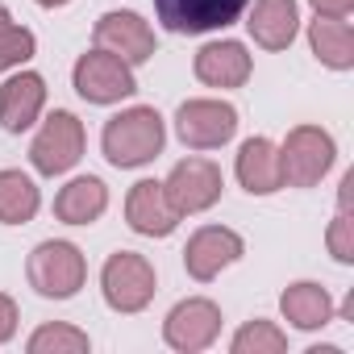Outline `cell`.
<instances>
[{"mask_svg":"<svg viewBox=\"0 0 354 354\" xmlns=\"http://www.w3.org/2000/svg\"><path fill=\"white\" fill-rule=\"evenodd\" d=\"M162 142H167V125L162 117L150 109V104H133L117 117L104 121V133H100V146H104V158L121 171L129 167H146L150 158L162 154Z\"/></svg>","mask_w":354,"mask_h":354,"instance_id":"1","label":"cell"},{"mask_svg":"<svg viewBox=\"0 0 354 354\" xmlns=\"http://www.w3.org/2000/svg\"><path fill=\"white\" fill-rule=\"evenodd\" d=\"M26 275H30V288L46 300H71L84 279H88V263L80 254V246L71 242H38L30 263H26Z\"/></svg>","mask_w":354,"mask_h":354,"instance_id":"2","label":"cell"},{"mask_svg":"<svg viewBox=\"0 0 354 354\" xmlns=\"http://www.w3.org/2000/svg\"><path fill=\"white\" fill-rule=\"evenodd\" d=\"M337 158L333 138L321 125H296L288 129L283 146H279V171H283V184L288 188H317L329 167Z\"/></svg>","mask_w":354,"mask_h":354,"instance_id":"3","label":"cell"},{"mask_svg":"<svg viewBox=\"0 0 354 354\" xmlns=\"http://www.w3.org/2000/svg\"><path fill=\"white\" fill-rule=\"evenodd\" d=\"M100 292H104V304L113 313H142L154 300V267H150V259H142L133 250L109 254V263L100 271Z\"/></svg>","mask_w":354,"mask_h":354,"instance_id":"4","label":"cell"},{"mask_svg":"<svg viewBox=\"0 0 354 354\" xmlns=\"http://www.w3.org/2000/svg\"><path fill=\"white\" fill-rule=\"evenodd\" d=\"M221 167L213 158H184L175 162L171 175L162 180V192H167V205L180 213V217H192V213H205L221 201Z\"/></svg>","mask_w":354,"mask_h":354,"instance_id":"5","label":"cell"},{"mask_svg":"<svg viewBox=\"0 0 354 354\" xmlns=\"http://www.w3.org/2000/svg\"><path fill=\"white\" fill-rule=\"evenodd\" d=\"M71 84H75V92H80L88 104H117V100H125V96L138 92L133 67H129L125 59L100 50V46L88 50V55H80V63H75V71H71Z\"/></svg>","mask_w":354,"mask_h":354,"instance_id":"6","label":"cell"},{"mask_svg":"<svg viewBox=\"0 0 354 354\" xmlns=\"http://www.w3.org/2000/svg\"><path fill=\"white\" fill-rule=\"evenodd\" d=\"M80 158H84V121L75 113H67V109H55L42 121V129H38V138L30 146V162L42 175H63Z\"/></svg>","mask_w":354,"mask_h":354,"instance_id":"7","label":"cell"},{"mask_svg":"<svg viewBox=\"0 0 354 354\" xmlns=\"http://www.w3.org/2000/svg\"><path fill=\"white\" fill-rule=\"evenodd\" d=\"M175 133L192 150H217L238 133V109L225 100H184L175 113Z\"/></svg>","mask_w":354,"mask_h":354,"instance_id":"8","label":"cell"},{"mask_svg":"<svg viewBox=\"0 0 354 354\" xmlns=\"http://www.w3.org/2000/svg\"><path fill=\"white\" fill-rule=\"evenodd\" d=\"M250 0H154V13L171 34H213L234 26Z\"/></svg>","mask_w":354,"mask_h":354,"instance_id":"9","label":"cell"},{"mask_svg":"<svg viewBox=\"0 0 354 354\" xmlns=\"http://www.w3.org/2000/svg\"><path fill=\"white\" fill-rule=\"evenodd\" d=\"M221 333V308L205 296H192V300H180L167 321H162V337L171 350H184V354H196L205 346H213Z\"/></svg>","mask_w":354,"mask_h":354,"instance_id":"10","label":"cell"},{"mask_svg":"<svg viewBox=\"0 0 354 354\" xmlns=\"http://www.w3.org/2000/svg\"><path fill=\"white\" fill-rule=\"evenodd\" d=\"M242 254H246V242H242L234 230H225V225H205V230H196V234L188 238V246H184V267H188L192 279L209 283V279H217L230 263H238Z\"/></svg>","mask_w":354,"mask_h":354,"instance_id":"11","label":"cell"},{"mask_svg":"<svg viewBox=\"0 0 354 354\" xmlns=\"http://www.w3.org/2000/svg\"><path fill=\"white\" fill-rule=\"evenodd\" d=\"M92 38H96L100 50L125 59L129 67L154 59V30H150L138 13H129V9H121V13H104V17L96 21Z\"/></svg>","mask_w":354,"mask_h":354,"instance_id":"12","label":"cell"},{"mask_svg":"<svg viewBox=\"0 0 354 354\" xmlns=\"http://www.w3.org/2000/svg\"><path fill=\"white\" fill-rule=\"evenodd\" d=\"M46 104V80L38 71H17L0 84V125L9 133H26Z\"/></svg>","mask_w":354,"mask_h":354,"instance_id":"13","label":"cell"},{"mask_svg":"<svg viewBox=\"0 0 354 354\" xmlns=\"http://www.w3.org/2000/svg\"><path fill=\"white\" fill-rule=\"evenodd\" d=\"M125 221L142 238H167L180 225V213L167 205V192H162L158 180H138L125 196Z\"/></svg>","mask_w":354,"mask_h":354,"instance_id":"14","label":"cell"},{"mask_svg":"<svg viewBox=\"0 0 354 354\" xmlns=\"http://www.w3.org/2000/svg\"><path fill=\"white\" fill-rule=\"evenodd\" d=\"M238 184L250 196H271L283 188V171H279V146L271 138H246L238 150Z\"/></svg>","mask_w":354,"mask_h":354,"instance_id":"15","label":"cell"},{"mask_svg":"<svg viewBox=\"0 0 354 354\" xmlns=\"http://www.w3.org/2000/svg\"><path fill=\"white\" fill-rule=\"evenodd\" d=\"M246 30L263 50H288L296 30H300L296 0H254L250 17H246Z\"/></svg>","mask_w":354,"mask_h":354,"instance_id":"16","label":"cell"},{"mask_svg":"<svg viewBox=\"0 0 354 354\" xmlns=\"http://www.w3.org/2000/svg\"><path fill=\"white\" fill-rule=\"evenodd\" d=\"M196 80L209 88H242L250 80V55L242 42H209L196 50Z\"/></svg>","mask_w":354,"mask_h":354,"instance_id":"17","label":"cell"},{"mask_svg":"<svg viewBox=\"0 0 354 354\" xmlns=\"http://www.w3.org/2000/svg\"><path fill=\"white\" fill-rule=\"evenodd\" d=\"M104 209H109V188L96 175H80V180H71L55 196V217L63 225H92V221H100Z\"/></svg>","mask_w":354,"mask_h":354,"instance_id":"18","label":"cell"},{"mask_svg":"<svg viewBox=\"0 0 354 354\" xmlns=\"http://www.w3.org/2000/svg\"><path fill=\"white\" fill-rule=\"evenodd\" d=\"M279 313H283V321H292L296 329H325L329 321H333V300H329V292L321 288V283H292V288H283V296H279Z\"/></svg>","mask_w":354,"mask_h":354,"instance_id":"19","label":"cell"},{"mask_svg":"<svg viewBox=\"0 0 354 354\" xmlns=\"http://www.w3.org/2000/svg\"><path fill=\"white\" fill-rule=\"evenodd\" d=\"M308 46L329 71H350L354 67V30L346 17H317L308 26Z\"/></svg>","mask_w":354,"mask_h":354,"instance_id":"20","label":"cell"},{"mask_svg":"<svg viewBox=\"0 0 354 354\" xmlns=\"http://www.w3.org/2000/svg\"><path fill=\"white\" fill-rule=\"evenodd\" d=\"M42 196L26 171H0V225H26L34 221Z\"/></svg>","mask_w":354,"mask_h":354,"instance_id":"21","label":"cell"},{"mask_svg":"<svg viewBox=\"0 0 354 354\" xmlns=\"http://www.w3.org/2000/svg\"><path fill=\"white\" fill-rule=\"evenodd\" d=\"M34 50H38V38H34L26 26H17V21L9 17V9L0 5V71L30 63Z\"/></svg>","mask_w":354,"mask_h":354,"instance_id":"22","label":"cell"},{"mask_svg":"<svg viewBox=\"0 0 354 354\" xmlns=\"http://www.w3.org/2000/svg\"><path fill=\"white\" fill-rule=\"evenodd\" d=\"M283 350H288V337L271 321H246L234 333V354H283Z\"/></svg>","mask_w":354,"mask_h":354,"instance_id":"23","label":"cell"},{"mask_svg":"<svg viewBox=\"0 0 354 354\" xmlns=\"http://www.w3.org/2000/svg\"><path fill=\"white\" fill-rule=\"evenodd\" d=\"M84 350H88V333L71 325H42L30 337V354H84Z\"/></svg>","mask_w":354,"mask_h":354,"instance_id":"24","label":"cell"},{"mask_svg":"<svg viewBox=\"0 0 354 354\" xmlns=\"http://www.w3.org/2000/svg\"><path fill=\"white\" fill-rule=\"evenodd\" d=\"M329 254L337 259V263H354V221L346 217V209L333 217V225H329Z\"/></svg>","mask_w":354,"mask_h":354,"instance_id":"25","label":"cell"},{"mask_svg":"<svg viewBox=\"0 0 354 354\" xmlns=\"http://www.w3.org/2000/svg\"><path fill=\"white\" fill-rule=\"evenodd\" d=\"M13 333H17V304H13V296L0 292V346H5Z\"/></svg>","mask_w":354,"mask_h":354,"instance_id":"26","label":"cell"},{"mask_svg":"<svg viewBox=\"0 0 354 354\" xmlns=\"http://www.w3.org/2000/svg\"><path fill=\"white\" fill-rule=\"evenodd\" d=\"M308 5L317 9V17H346L354 9V0H308Z\"/></svg>","mask_w":354,"mask_h":354,"instance_id":"27","label":"cell"},{"mask_svg":"<svg viewBox=\"0 0 354 354\" xmlns=\"http://www.w3.org/2000/svg\"><path fill=\"white\" fill-rule=\"evenodd\" d=\"M42 9H63V5H71V0H38Z\"/></svg>","mask_w":354,"mask_h":354,"instance_id":"28","label":"cell"}]
</instances>
